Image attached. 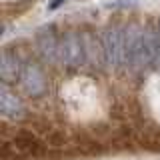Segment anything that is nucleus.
Listing matches in <instances>:
<instances>
[{
    "label": "nucleus",
    "instance_id": "obj_1",
    "mask_svg": "<svg viewBox=\"0 0 160 160\" xmlns=\"http://www.w3.org/2000/svg\"><path fill=\"white\" fill-rule=\"evenodd\" d=\"M102 48H104V62L108 68L126 66V28L112 24L102 32Z\"/></svg>",
    "mask_w": 160,
    "mask_h": 160
},
{
    "label": "nucleus",
    "instance_id": "obj_2",
    "mask_svg": "<svg viewBox=\"0 0 160 160\" xmlns=\"http://www.w3.org/2000/svg\"><path fill=\"white\" fill-rule=\"evenodd\" d=\"M126 66L130 70H144L150 66L146 32L138 26L126 28Z\"/></svg>",
    "mask_w": 160,
    "mask_h": 160
},
{
    "label": "nucleus",
    "instance_id": "obj_3",
    "mask_svg": "<svg viewBox=\"0 0 160 160\" xmlns=\"http://www.w3.org/2000/svg\"><path fill=\"white\" fill-rule=\"evenodd\" d=\"M60 60H62V64L66 68H72V70L88 64L82 32L68 30V32L62 34V40H60Z\"/></svg>",
    "mask_w": 160,
    "mask_h": 160
},
{
    "label": "nucleus",
    "instance_id": "obj_4",
    "mask_svg": "<svg viewBox=\"0 0 160 160\" xmlns=\"http://www.w3.org/2000/svg\"><path fill=\"white\" fill-rule=\"evenodd\" d=\"M20 86L22 90L32 98H40L46 94L48 90V78L44 74L42 66L34 60H26L22 68V76H20Z\"/></svg>",
    "mask_w": 160,
    "mask_h": 160
},
{
    "label": "nucleus",
    "instance_id": "obj_5",
    "mask_svg": "<svg viewBox=\"0 0 160 160\" xmlns=\"http://www.w3.org/2000/svg\"><path fill=\"white\" fill-rule=\"evenodd\" d=\"M60 40H62V36H58L56 26H52V24L36 30L34 42H36V50L44 62L54 64L60 60Z\"/></svg>",
    "mask_w": 160,
    "mask_h": 160
},
{
    "label": "nucleus",
    "instance_id": "obj_6",
    "mask_svg": "<svg viewBox=\"0 0 160 160\" xmlns=\"http://www.w3.org/2000/svg\"><path fill=\"white\" fill-rule=\"evenodd\" d=\"M0 112H2L4 118H10V120H20L26 116V108H24L22 100L4 82L0 86Z\"/></svg>",
    "mask_w": 160,
    "mask_h": 160
},
{
    "label": "nucleus",
    "instance_id": "obj_7",
    "mask_svg": "<svg viewBox=\"0 0 160 160\" xmlns=\"http://www.w3.org/2000/svg\"><path fill=\"white\" fill-rule=\"evenodd\" d=\"M22 60L16 52H12L10 48L2 50V56H0V78L4 84H14L16 80H20L22 76Z\"/></svg>",
    "mask_w": 160,
    "mask_h": 160
},
{
    "label": "nucleus",
    "instance_id": "obj_8",
    "mask_svg": "<svg viewBox=\"0 0 160 160\" xmlns=\"http://www.w3.org/2000/svg\"><path fill=\"white\" fill-rule=\"evenodd\" d=\"M84 34V46H86V60L88 64H106L104 62V48H102V38H96L92 32H82Z\"/></svg>",
    "mask_w": 160,
    "mask_h": 160
},
{
    "label": "nucleus",
    "instance_id": "obj_9",
    "mask_svg": "<svg viewBox=\"0 0 160 160\" xmlns=\"http://www.w3.org/2000/svg\"><path fill=\"white\" fill-rule=\"evenodd\" d=\"M148 54H150V66H160V34L146 32Z\"/></svg>",
    "mask_w": 160,
    "mask_h": 160
},
{
    "label": "nucleus",
    "instance_id": "obj_10",
    "mask_svg": "<svg viewBox=\"0 0 160 160\" xmlns=\"http://www.w3.org/2000/svg\"><path fill=\"white\" fill-rule=\"evenodd\" d=\"M156 32H158V34H160V18H158V30H156Z\"/></svg>",
    "mask_w": 160,
    "mask_h": 160
}]
</instances>
